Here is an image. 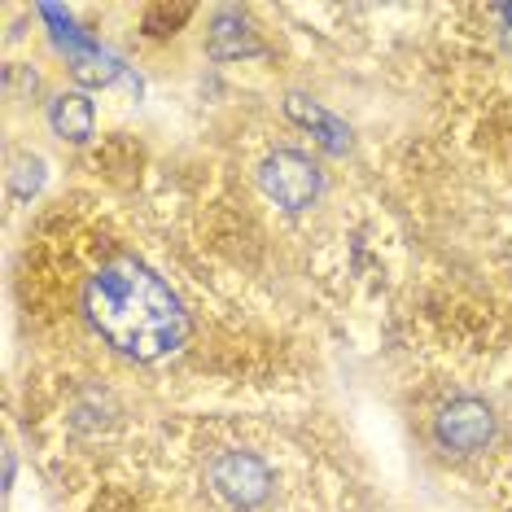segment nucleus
I'll list each match as a JSON object with an SVG mask.
<instances>
[{"label": "nucleus", "instance_id": "nucleus-1", "mask_svg": "<svg viewBox=\"0 0 512 512\" xmlns=\"http://www.w3.org/2000/svg\"><path fill=\"white\" fill-rule=\"evenodd\" d=\"M84 311L92 329L132 359H162L184 342V311L176 294L136 259H114L92 272Z\"/></svg>", "mask_w": 512, "mask_h": 512}, {"label": "nucleus", "instance_id": "nucleus-5", "mask_svg": "<svg viewBox=\"0 0 512 512\" xmlns=\"http://www.w3.org/2000/svg\"><path fill=\"white\" fill-rule=\"evenodd\" d=\"M49 123L62 141H88L92 123H97L92 119V101L84 97V92H62V97L49 106Z\"/></svg>", "mask_w": 512, "mask_h": 512}, {"label": "nucleus", "instance_id": "nucleus-4", "mask_svg": "<svg viewBox=\"0 0 512 512\" xmlns=\"http://www.w3.org/2000/svg\"><path fill=\"white\" fill-rule=\"evenodd\" d=\"M491 434H495V416H491V407L477 403V399L447 403L438 412V421H434V438L447 451H460V456H473V451H482L486 442H491Z\"/></svg>", "mask_w": 512, "mask_h": 512}, {"label": "nucleus", "instance_id": "nucleus-3", "mask_svg": "<svg viewBox=\"0 0 512 512\" xmlns=\"http://www.w3.org/2000/svg\"><path fill=\"white\" fill-rule=\"evenodd\" d=\"M211 486H215V495L228 499V504L254 508L267 499V491H272V469H267L259 456H250V451H228V456H219L211 464Z\"/></svg>", "mask_w": 512, "mask_h": 512}, {"label": "nucleus", "instance_id": "nucleus-2", "mask_svg": "<svg viewBox=\"0 0 512 512\" xmlns=\"http://www.w3.org/2000/svg\"><path fill=\"white\" fill-rule=\"evenodd\" d=\"M259 184L285 211H302V206H311L320 197V171L302 154H294V149H281V154L267 158L259 171Z\"/></svg>", "mask_w": 512, "mask_h": 512}, {"label": "nucleus", "instance_id": "nucleus-6", "mask_svg": "<svg viewBox=\"0 0 512 512\" xmlns=\"http://www.w3.org/2000/svg\"><path fill=\"white\" fill-rule=\"evenodd\" d=\"M254 44H250V36H246V22L241 18H232V14H224L215 22V53L219 57H237V53H250Z\"/></svg>", "mask_w": 512, "mask_h": 512}]
</instances>
